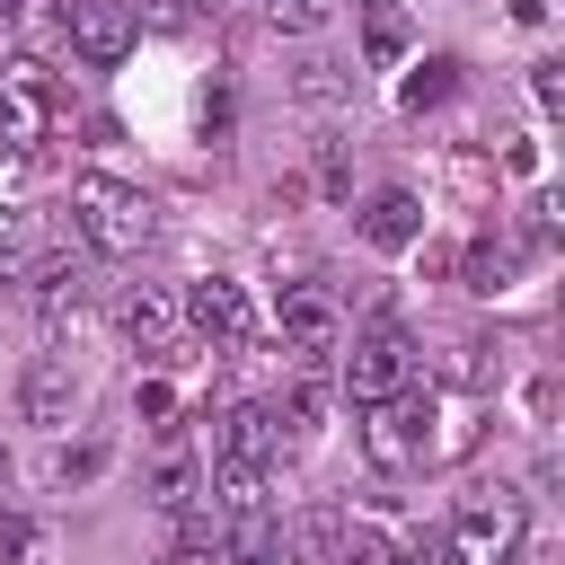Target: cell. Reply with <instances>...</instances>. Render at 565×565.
I'll list each match as a JSON object with an SVG mask.
<instances>
[{
	"mask_svg": "<svg viewBox=\"0 0 565 565\" xmlns=\"http://www.w3.org/2000/svg\"><path fill=\"white\" fill-rule=\"evenodd\" d=\"M71 212H79V238H88L97 256H132V247L150 238V194L124 185V177H79V185H71Z\"/></svg>",
	"mask_w": 565,
	"mask_h": 565,
	"instance_id": "obj_1",
	"label": "cell"
},
{
	"mask_svg": "<svg viewBox=\"0 0 565 565\" xmlns=\"http://www.w3.org/2000/svg\"><path fill=\"white\" fill-rule=\"evenodd\" d=\"M335 380H344V397H362V406H380V397L415 388V335H406L397 318H371V327L344 344Z\"/></svg>",
	"mask_w": 565,
	"mask_h": 565,
	"instance_id": "obj_2",
	"label": "cell"
},
{
	"mask_svg": "<svg viewBox=\"0 0 565 565\" xmlns=\"http://www.w3.org/2000/svg\"><path fill=\"white\" fill-rule=\"evenodd\" d=\"M512 556H521V503L503 486H477L441 530V565H512Z\"/></svg>",
	"mask_w": 565,
	"mask_h": 565,
	"instance_id": "obj_3",
	"label": "cell"
},
{
	"mask_svg": "<svg viewBox=\"0 0 565 565\" xmlns=\"http://www.w3.org/2000/svg\"><path fill=\"white\" fill-rule=\"evenodd\" d=\"M62 115H71V97L53 88L44 62H0V141L9 150H35Z\"/></svg>",
	"mask_w": 565,
	"mask_h": 565,
	"instance_id": "obj_4",
	"label": "cell"
},
{
	"mask_svg": "<svg viewBox=\"0 0 565 565\" xmlns=\"http://www.w3.org/2000/svg\"><path fill=\"white\" fill-rule=\"evenodd\" d=\"M424 415H433L424 388H397V397L362 406V459H371L380 477H406V468L424 459Z\"/></svg>",
	"mask_w": 565,
	"mask_h": 565,
	"instance_id": "obj_5",
	"label": "cell"
},
{
	"mask_svg": "<svg viewBox=\"0 0 565 565\" xmlns=\"http://www.w3.org/2000/svg\"><path fill=\"white\" fill-rule=\"evenodd\" d=\"M62 26H71V53L79 62H124L132 35H141L132 0H62Z\"/></svg>",
	"mask_w": 565,
	"mask_h": 565,
	"instance_id": "obj_6",
	"label": "cell"
},
{
	"mask_svg": "<svg viewBox=\"0 0 565 565\" xmlns=\"http://www.w3.org/2000/svg\"><path fill=\"white\" fill-rule=\"evenodd\" d=\"M35 309H44V335H71L88 309H97V274L79 256H44L35 265Z\"/></svg>",
	"mask_w": 565,
	"mask_h": 565,
	"instance_id": "obj_7",
	"label": "cell"
},
{
	"mask_svg": "<svg viewBox=\"0 0 565 565\" xmlns=\"http://www.w3.org/2000/svg\"><path fill=\"white\" fill-rule=\"evenodd\" d=\"M212 344H247L256 335V300H247V282H230V274H212V282H194L185 300H177Z\"/></svg>",
	"mask_w": 565,
	"mask_h": 565,
	"instance_id": "obj_8",
	"label": "cell"
},
{
	"mask_svg": "<svg viewBox=\"0 0 565 565\" xmlns=\"http://www.w3.org/2000/svg\"><path fill=\"white\" fill-rule=\"evenodd\" d=\"M115 327H124V344H141V353H168V344H177V327H185V309H177V291L132 282V291L115 300Z\"/></svg>",
	"mask_w": 565,
	"mask_h": 565,
	"instance_id": "obj_9",
	"label": "cell"
},
{
	"mask_svg": "<svg viewBox=\"0 0 565 565\" xmlns=\"http://www.w3.org/2000/svg\"><path fill=\"white\" fill-rule=\"evenodd\" d=\"M415 238H424V203H415L406 185H380V194L362 203V247L397 256V247H415Z\"/></svg>",
	"mask_w": 565,
	"mask_h": 565,
	"instance_id": "obj_10",
	"label": "cell"
},
{
	"mask_svg": "<svg viewBox=\"0 0 565 565\" xmlns=\"http://www.w3.org/2000/svg\"><path fill=\"white\" fill-rule=\"evenodd\" d=\"M335 335H344V318H335V300H327L318 282L282 291V344H300V353H335Z\"/></svg>",
	"mask_w": 565,
	"mask_h": 565,
	"instance_id": "obj_11",
	"label": "cell"
},
{
	"mask_svg": "<svg viewBox=\"0 0 565 565\" xmlns=\"http://www.w3.org/2000/svg\"><path fill=\"white\" fill-rule=\"evenodd\" d=\"M212 503L230 512V530H238V521H274V468L221 459V468H212Z\"/></svg>",
	"mask_w": 565,
	"mask_h": 565,
	"instance_id": "obj_12",
	"label": "cell"
},
{
	"mask_svg": "<svg viewBox=\"0 0 565 565\" xmlns=\"http://www.w3.org/2000/svg\"><path fill=\"white\" fill-rule=\"evenodd\" d=\"M71 406H79V380H71V362H35L26 380H18V415L26 424H71Z\"/></svg>",
	"mask_w": 565,
	"mask_h": 565,
	"instance_id": "obj_13",
	"label": "cell"
},
{
	"mask_svg": "<svg viewBox=\"0 0 565 565\" xmlns=\"http://www.w3.org/2000/svg\"><path fill=\"white\" fill-rule=\"evenodd\" d=\"M274 450H282V433H274V415H265V406H230V415H221V459L274 468Z\"/></svg>",
	"mask_w": 565,
	"mask_h": 565,
	"instance_id": "obj_14",
	"label": "cell"
},
{
	"mask_svg": "<svg viewBox=\"0 0 565 565\" xmlns=\"http://www.w3.org/2000/svg\"><path fill=\"white\" fill-rule=\"evenodd\" d=\"M194 494H203V468H194L185 450H168V459L150 468V503H159V512H194Z\"/></svg>",
	"mask_w": 565,
	"mask_h": 565,
	"instance_id": "obj_15",
	"label": "cell"
},
{
	"mask_svg": "<svg viewBox=\"0 0 565 565\" xmlns=\"http://www.w3.org/2000/svg\"><path fill=\"white\" fill-rule=\"evenodd\" d=\"M44 556V530L26 512H0V565H35Z\"/></svg>",
	"mask_w": 565,
	"mask_h": 565,
	"instance_id": "obj_16",
	"label": "cell"
},
{
	"mask_svg": "<svg viewBox=\"0 0 565 565\" xmlns=\"http://www.w3.org/2000/svg\"><path fill=\"white\" fill-rule=\"evenodd\" d=\"M362 44H371V62H406V18H397V9H371Z\"/></svg>",
	"mask_w": 565,
	"mask_h": 565,
	"instance_id": "obj_17",
	"label": "cell"
},
{
	"mask_svg": "<svg viewBox=\"0 0 565 565\" xmlns=\"http://www.w3.org/2000/svg\"><path fill=\"white\" fill-rule=\"evenodd\" d=\"M18 203H26V150H0V230H18Z\"/></svg>",
	"mask_w": 565,
	"mask_h": 565,
	"instance_id": "obj_18",
	"label": "cell"
},
{
	"mask_svg": "<svg viewBox=\"0 0 565 565\" xmlns=\"http://www.w3.org/2000/svg\"><path fill=\"white\" fill-rule=\"evenodd\" d=\"M327 18V0H265V26H282V35H309Z\"/></svg>",
	"mask_w": 565,
	"mask_h": 565,
	"instance_id": "obj_19",
	"label": "cell"
},
{
	"mask_svg": "<svg viewBox=\"0 0 565 565\" xmlns=\"http://www.w3.org/2000/svg\"><path fill=\"white\" fill-rule=\"evenodd\" d=\"M450 71H459V62H424V71L406 79V106H441V97H450Z\"/></svg>",
	"mask_w": 565,
	"mask_h": 565,
	"instance_id": "obj_20",
	"label": "cell"
},
{
	"mask_svg": "<svg viewBox=\"0 0 565 565\" xmlns=\"http://www.w3.org/2000/svg\"><path fill=\"white\" fill-rule=\"evenodd\" d=\"M97 468H106V450H97V441H79V450H62V459H53V486H88Z\"/></svg>",
	"mask_w": 565,
	"mask_h": 565,
	"instance_id": "obj_21",
	"label": "cell"
},
{
	"mask_svg": "<svg viewBox=\"0 0 565 565\" xmlns=\"http://www.w3.org/2000/svg\"><path fill=\"white\" fill-rule=\"evenodd\" d=\"M344 79H335V62H300V97H335Z\"/></svg>",
	"mask_w": 565,
	"mask_h": 565,
	"instance_id": "obj_22",
	"label": "cell"
},
{
	"mask_svg": "<svg viewBox=\"0 0 565 565\" xmlns=\"http://www.w3.org/2000/svg\"><path fill=\"white\" fill-rule=\"evenodd\" d=\"M397 565H441V539H424V547H397Z\"/></svg>",
	"mask_w": 565,
	"mask_h": 565,
	"instance_id": "obj_23",
	"label": "cell"
},
{
	"mask_svg": "<svg viewBox=\"0 0 565 565\" xmlns=\"http://www.w3.org/2000/svg\"><path fill=\"white\" fill-rule=\"evenodd\" d=\"M194 9H203V18H221V9H230V0H194Z\"/></svg>",
	"mask_w": 565,
	"mask_h": 565,
	"instance_id": "obj_24",
	"label": "cell"
},
{
	"mask_svg": "<svg viewBox=\"0 0 565 565\" xmlns=\"http://www.w3.org/2000/svg\"><path fill=\"white\" fill-rule=\"evenodd\" d=\"M9 18H18V0H0V26H9Z\"/></svg>",
	"mask_w": 565,
	"mask_h": 565,
	"instance_id": "obj_25",
	"label": "cell"
},
{
	"mask_svg": "<svg viewBox=\"0 0 565 565\" xmlns=\"http://www.w3.org/2000/svg\"><path fill=\"white\" fill-rule=\"evenodd\" d=\"M0 494H9V450H0Z\"/></svg>",
	"mask_w": 565,
	"mask_h": 565,
	"instance_id": "obj_26",
	"label": "cell"
}]
</instances>
